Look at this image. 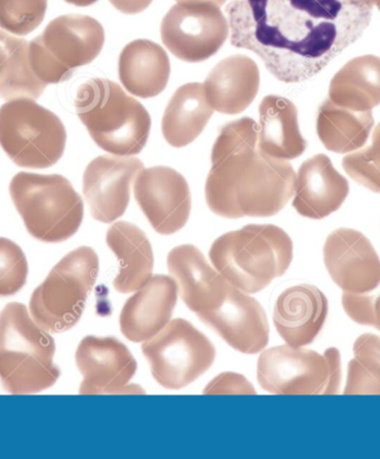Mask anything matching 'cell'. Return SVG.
Here are the masks:
<instances>
[{"label": "cell", "instance_id": "41", "mask_svg": "<svg viewBox=\"0 0 380 459\" xmlns=\"http://www.w3.org/2000/svg\"><path fill=\"white\" fill-rule=\"evenodd\" d=\"M366 2L372 4V6L380 7V0H366Z\"/></svg>", "mask_w": 380, "mask_h": 459}, {"label": "cell", "instance_id": "6", "mask_svg": "<svg viewBox=\"0 0 380 459\" xmlns=\"http://www.w3.org/2000/svg\"><path fill=\"white\" fill-rule=\"evenodd\" d=\"M9 194L28 233L40 242H66L80 230L83 202L64 176L21 171L12 179Z\"/></svg>", "mask_w": 380, "mask_h": 459}, {"label": "cell", "instance_id": "30", "mask_svg": "<svg viewBox=\"0 0 380 459\" xmlns=\"http://www.w3.org/2000/svg\"><path fill=\"white\" fill-rule=\"evenodd\" d=\"M355 359L349 364L345 395H380V337L364 333L354 344Z\"/></svg>", "mask_w": 380, "mask_h": 459}, {"label": "cell", "instance_id": "4", "mask_svg": "<svg viewBox=\"0 0 380 459\" xmlns=\"http://www.w3.org/2000/svg\"><path fill=\"white\" fill-rule=\"evenodd\" d=\"M78 118L92 141L111 155H137L150 137L151 118L136 99L117 82L92 78L78 88Z\"/></svg>", "mask_w": 380, "mask_h": 459}, {"label": "cell", "instance_id": "10", "mask_svg": "<svg viewBox=\"0 0 380 459\" xmlns=\"http://www.w3.org/2000/svg\"><path fill=\"white\" fill-rule=\"evenodd\" d=\"M152 377L166 389H182L202 377L216 359L212 342L186 319L170 321L142 342Z\"/></svg>", "mask_w": 380, "mask_h": 459}, {"label": "cell", "instance_id": "34", "mask_svg": "<svg viewBox=\"0 0 380 459\" xmlns=\"http://www.w3.org/2000/svg\"><path fill=\"white\" fill-rule=\"evenodd\" d=\"M341 303L351 321L377 328L380 332V284L374 290L364 294L342 291Z\"/></svg>", "mask_w": 380, "mask_h": 459}, {"label": "cell", "instance_id": "36", "mask_svg": "<svg viewBox=\"0 0 380 459\" xmlns=\"http://www.w3.org/2000/svg\"><path fill=\"white\" fill-rule=\"evenodd\" d=\"M324 356L327 359L329 375L328 382L326 385L325 391L323 394L326 395H332V394L340 393L341 383V352L335 347H331L325 352Z\"/></svg>", "mask_w": 380, "mask_h": 459}, {"label": "cell", "instance_id": "8", "mask_svg": "<svg viewBox=\"0 0 380 459\" xmlns=\"http://www.w3.org/2000/svg\"><path fill=\"white\" fill-rule=\"evenodd\" d=\"M104 44V27L95 18L77 13L59 16L30 41L32 72L46 85L66 82L77 68L94 62Z\"/></svg>", "mask_w": 380, "mask_h": 459}, {"label": "cell", "instance_id": "7", "mask_svg": "<svg viewBox=\"0 0 380 459\" xmlns=\"http://www.w3.org/2000/svg\"><path fill=\"white\" fill-rule=\"evenodd\" d=\"M99 271V258L87 246L73 250L31 295V317L45 331L67 332L81 321Z\"/></svg>", "mask_w": 380, "mask_h": 459}, {"label": "cell", "instance_id": "37", "mask_svg": "<svg viewBox=\"0 0 380 459\" xmlns=\"http://www.w3.org/2000/svg\"><path fill=\"white\" fill-rule=\"evenodd\" d=\"M110 4L120 13L126 15H136V13L146 11L154 0H109Z\"/></svg>", "mask_w": 380, "mask_h": 459}, {"label": "cell", "instance_id": "12", "mask_svg": "<svg viewBox=\"0 0 380 459\" xmlns=\"http://www.w3.org/2000/svg\"><path fill=\"white\" fill-rule=\"evenodd\" d=\"M328 375L325 356L301 347H272L262 352L257 363L259 385L263 391L278 395L323 394Z\"/></svg>", "mask_w": 380, "mask_h": 459}, {"label": "cell", "instance_id": "32", "mask_svg": "<svg viewBox=\"0 0 380 459\" xmlns=\"http://www.w3.org/2000/svg\"><path fill=\"white\" fill-rule=\"evenodd\" d=\"M342 169L361 186L380 194V123L375 128L372 145L346 155Z\"/></svg>", "mask_w": 380, "mask_h": 459}, {"label": "cell", "instance_id": "24", "mask_svg": "<svg viewBox=\"0 0 380 459\" xmlns=\"http://www.w3.org/2000/svg\"><path fill=\"white\" fill-rule=\"evenodd\" d=\"M106 242L119 262L115 290L129 294L145 286L154 271V253L146 234L133 222L117 221L109 227Z\"/></svg>", "mask_w": 380, "mask_h": 459}, {"label": "cell", "instance_id": "16", "mask_svg": "<svg viewBox=\"0 0 380 459\" xmlns=\"http://www.w3.org/2000/svg\"><path fill=\"white\" fill-rule=\"evenodd\" d=\"M324 263L332 281L347 293H368L380 284V258L358 230L332 231L324 245Z\"/></svg>", "mask_w": 380, "mask_h": 459}, {"label": "cell", "instance_id": "40", "mask_svg": "<svg viewBox=\"0 0 380 459\" xmlns=\"http://www.w3.org/2000/svg\"><path fill=\"white\" fill-rule=\"evenodd\" d=\"M7 59V53L6 50H4V46L2 43H0V73H2L4 65L6 63Z\"/></svg>", "mask_w": 380, "mask_h": 459}, {"label": "cell", "instance_id": "42", "mask_svg": "<svg viewBox=\"0 0 380 459\" xmlns=\"http://www.w3.org/2000/svg\"><path fill=\"white\" fill-rule=\"evenodd\" d=\"M379 11H380V7H378Z\"/></svg>", "mask_w": 380, "mask_h": 459}, {"label": "cell", "instance_id": "18", "mask_svg": "<svg viewBox=\"0 0 380 459\" xmlns=\"http://www.w3.org/2000/svg\"><path fill=\"white\" fill-rule=\"evenodd\" d=\"M170 276L177 282L180 298L194 313L211 312L226 299L230 284L208 265L194 245H180L167 257Z\"/></svg>", "mask_w": 380, "mask_h": 459}, {"label": "cell", "instance_id": "15", "mask_svg": "<svg viewBox=\"0 0 380 459\" xmlns=\"http://www.w3.org/2000/svg\"><path fill=\"white\" fill-rule=\"evenodd\" d=\"M143 169L142 161L133 156L103 155L88 164L82 193L94 220L110 224L125 214L132 186Z\"/></svg>", "mask_w": 380, "mask_h": 459}, {"label": "cell", "instance_id": "39", "mask_svg": "<svg viewBox=\"0 0 380 459\" xmlns=\"http://www.w3.org/2000/svg\"><path fill=\"white\" fill-rule=\"evenodd\" d=\"M65 2L75 4L77 7H88L91 4L99 2V0H65Z\"/></svg>", "mask_w": 380, "mask_h": 459}, {"label": "cell", "instance_id": "29", "mask_svg": "<svg viewBox=\"0 0 380 459\" xmlns=\"http://www.w3.org/2000/svg\"><path fill=\"white\" fill-rule=\"evenodd\" d=\"M0 43L7 53L6 63L0 73V99L39 100L48 85L32 72L28 54L30 41L0 30Z\"/></svg>", "mask_w": 380, "mask_h": 459}, {"label": "cell", "instance_id": "22", "mask_svg": "<svg viewBox=\"0 0 380 459\" xmlns=\"http://www.w3.org/2000/svg\"><path fill=\"white\" fill-rule=\"evenodd\" d=\"M203 85L212 109L220 114L238 115L256 99L261 73L256 62L248 56H229L212 69Z\"/></svg>", "mask_w": 380, "mask_h": 459}, {"label": "cell", "instance_id": "5", "mask_svg": "<svg viewBox=\"0 0 380 459\" xmlns=\"http://www.w3.org/2000/svg\"><path fill=\"white\" fill-rule=\"evenodd\" d=\"M55 341L30 317L24 304L11 303L0 313V380L13 395L54 386L60 369L54 363Z\"/></svg>", "mask_w": 380, "mask_h": 459}, {"label": "cell", "instance_id": "23", "mask_svg": "<svg viewBox=\"0 0 380 459\" xmlns=\"http://www.w3.org/2000/svg\"><path fill=\"white\" fill-rule=\"evenodd\" d=\"M119 80L125 90L139 99H152L165 91L170 77V60L160 45L137 39L119 56Z\"/></svg>", "mask_w": 380, "mask_h": 459}, {"label": "cell", "instance_id": "20", "mask_svg": "<svg viewBox=\"0 0 380 459\" xmlns=\"http://www.w3.org/2000/svg\"><path fill=\"white\" fill-rule=\"evenodd\" d=\"M328 315V300L316 286L296 285L280 295L273 306V325L287 345L304 347L321 333Z\"/></svg>", "mask_w": 380, "mask_h": 459}, {"label": "cell", "instance_id": "19", "mask_svg": "<svg viewBox=\"0 0 380 459\" xmlns=\"http://www.w3.org/2000/svg\"><path fill=\"white\" fill-rule=\"evenodd\" d=\"M178 286L173 277L152 276L125 303L120 331L134 342L150 341L170 322L177 304Z\"/></svg>", "mask_w": 380, "mask_h": 459}, {"label": "cell", "instance_id": "11", "mask_svg": "<svg viewBox=\"0 0 380 459\" xmlns=\"http://www.w3.org/2000/svg\"><path fill=\"white\" fill-rule=\"evenodd\" d=\"M230 34L220 7L212 4H176L160 25L165 48L186 63L212 57Z\"/></svg>", "mask_w": 380, "mask_h": 459}, {"label": "cell", "instance_id": "1", "mask_svg": "<svg viewBox=\"0 0 380 459\" xmlns=\"http://www.w3.org/2000/svg\"><path fill=\"white\" fill-rule=\"evenodd\" d=\"M366 0H231L230 43L262 59L278 81L309 80L369 26Z\"/></svg>", "mask_w": 380, "mask_h": 459}, {"label": "cell", "instance_id": "14", "mask_svg": "<svg viewBox=\"0 0 380 459\" xmlns=\"http://www.w3.org/2000/svg\"><path fill=\"white\" fill-rule=\"evenodd\" d=\"M76 364L82 375V395L143 394L131 385L137 361L126 346L114 337L87 336L76 351Z\"/></svg>", "mask_w": 380, "mask_h": 459}, {"label": "cell", "instance_id": "26", "mask_svg": "<svg viewBox=\"0 0 380 459\" xmlns=\"http://www.w3.org/2000/svg\"><path fill=\"white\" fill-rule=\"evenodd\" d=\"M214 109L206 99L203 83L189 82L171 97L161 120V132L170 146L189 145L210 123Z\"/></svg>", "mask_w": 380, "mask_h": 459}, {"label": "cell", "instance_id": "33", "mask_svg": "<svg viewBox=\"0 0 380 459\" xmlns=\"http://www.w3.org/2000/svg\"><path fill=\"white\" fill-rule=\"evenodd\" d=\"M28 263L22 249L13 240L0 238V296L7 298L25 286Z\"/></svg>", "mask_w": 380, "mask_h": 459}, {"label": "cell", "instance_id": "27", "mask_svg": "<svg viewBox=\"0 0 380 459\" xmlns=\"http://www.w3.org/2000/svg\"><path fill=\"white\" fill-rule=\"evenodd\" d=\"M329 100L341 108L367 111L380 105V57L359 56L332 77Z\"/></svg>", "mask_w": 380, "mask_h": 459}, {"label": "cell", "instance_id": "35", "mask_svg": "<svg viewBox=\"0 0 380 459\" xmlns=\"http://www.w3.org/2000/svg\"><path fill=\"white\" fill-rule=\"evenodd\" d=\"M206 395H255L256 391L247 378L236 373H222L212 380L203 391Z\"/></svg>", "mask_w": 380, "mask_h": 459}, {"label": "cell", "instance_id": "28", "mask_svg": "<svg viewBox=\"0 0 380 459\" xmlns=\"http://www.w3.org/2000/svg\"><path fill=\"white\" fill-rule=\"evenodd\" d=\"M374 123L372 110H351L326 100L318 111L317 134L328 151L349 154L367 143Z\"/></svg>", "mask_w": 380, "mask_h": 459}, {"label": "cell", "instance_id": "9", "mask_svg": "<svg viewBox=\"0 0 380 459\" xmlns=\"http://www.w3.org/2000/svg\"><path fill=\"white\" fill-rule=\"evenodd\" d=\"M66 143L62 119L35 100H9L0 108V147L18 167L49 169L62 159Z\"/></svg>", "mask_w": 380, "mask_h": 459}, {"label": "cell", "instance_id": "25", "mask_svg": "<svg viewBox=\"0 0 380 459\" xmlns=\"http://www.w3.org/2000/svg\"><path fill=\"white\" fill-rule=\"evenodd\" d=\"M258 147L272 159H298L307 148L301 135L298 110L285 97L266 96L259 105Z\"/></svg>", "mask_w": 380, "mask_h": 459}, {"label": "cell", "instance_id": "21", "mask_svg": "<svg viewBox=\"0 0 380 459\" xmlns=\"http://www.w3.org/2000/svg\"><path fill=\"white\" fill-rule=\"evenodd\" d=\"M349 194V180L338 173L328 156L318 154L300 166L293 206L301 216L323 220L340 210Z\"/></svg>", "mask_w": 380, "mask_h": 459}, {"label": "cell", "instance_id": "38", "mask_svg": "<svg viewBox=\"0 0 380 459\" xmlns=\"http://www.w3.org/2000/svg\"><path fill=\"white\" fill-rule=\"evenodd\" d=\"M178 4H212L218 7L224 6L227 0H176Z\"/></svg>", "mask_w": 380, "mask_h": 459}, {"label": "cell", "instance_id": "3", "mask_svg": "<svg viewBox=\"0 0 380 459\" xmlns=\"http://www.w3.org/2000/svg\"><path fill=\"white\" fill-rule=\"evenodd\" d=\"M293 257V240L275 225H247L229 231L210 250L215 270L246 294H256L284 275Z\"/></svg>", "mask_w": 380, "mask_h": 459}, {"label": "cell", "instance_id": "2", "mask_svg": "<svg viewBox=\"0 0 380 459\" xmlns=\"http://www.w3.org/2000/svg\"><path fill=\"white\" fill-rule=\"evenodd\" d=\"M258 132V124L249 117L221 128L205 186L207 205L214 214L229 220L272 217L294 197L298 175L293 166L263 152Z\"/></svg>", "mask_w": 380, "mask_h": 459}, {"label": "cell", "instance_id": "17", "mask_svg": "<svg viewBox=\"0 0 380 459\" xmlns=\"http://www.w3.org/2000/svg\"><path fill=\"white\" fill-rule=\"evenodd\" d=\"M197 316L227 344L244 354H257L270 341L265 310L252 296L234 286H229L226 299L217 308Z\"/></svg>", "mask_w": 380, "mask_h": 459}, {"label": "cell", "instance_id": "13", "mask_svg": "<svg viewBox=\"0 0 380 459\" xmlns=\"http://www.w3.org/2000/svg\"><path fill=\"white\" fill-rule=\"evenodd\" d=\"M134 195L157 233L173 235L187 224L192 195L187 180L166 166L143 169L134 183Z\"/></svg>", "mask_w": 380, "mask_h": 459}, {"label": "cell", "instance_id": "31", "mask_svg": "<svg viewBox=\"0 0 380 459\" xmlns=\"http://www.w3.org/2000/svg\"><path fill=\"white\" fill-rule=\"evenodd\" d=\"M48 0H0V28L16 36L30 35L43 22Z\"/></svg>", "mask_w": 380, "mask_h": 459}]
</instances>
